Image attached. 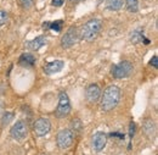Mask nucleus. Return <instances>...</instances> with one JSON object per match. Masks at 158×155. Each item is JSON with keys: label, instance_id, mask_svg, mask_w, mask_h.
Returning a JSON list of instances; mask_svg holds the SVG:
<instances>
[{"label": "nucleus", "instance_id": "obj_1", "mask_svg": "<svg viewBox=\"0 0 158 155\" xmlns=\"http://www.w3.org/2000/svg\"><path fill=\"white\" fill-rule=\"evenodd\" d=\"M120 97H122V92H120V88L118 86H108L105 92H103V95L101 98V104H100V108L102 111H111L113 110L114 108H117V105L120 101Z\"/></svg>", "mask_w": 158, "mask_h": 155}, {"label": "nucleus", "instance_id": "obj_2", "mask_svg": "<svg viewBox=\"0 0 158 155\" xmlns=\"http://www.w3.org/2000/svg\"><path fill=\"white\" fill-rule=\"evenodd\" d=\"M101 29H102V22L99 19L90 20L81 28V38L86 42H93L98 38Z\"/></svg>", "mask_w": 158, "mask_h": 155}, {"label": "nucleus", "instance_id": "obj_3", "mask_svg": "<svg viewBox=\"0 0 158 155\" xmlns=\"http://www.w3.org/2000/svg\"><path fill=\"white\" fill-rule=\"evenodd\" d=\"M133 64L129 61H120L119 64L114 65L111 70V75L116 79H123V78L129 77L133 73Z\"/></svg>", "mask_w": 158, "mask_h": 155}, {"label": "nucleus", "instance_id": "obj_4", "mask_svg": "<svg viewBox=\"0 0 158 155\" xmlns=\"http://www.w3.org/2000/svg\"><path fill=\"white\" fill-rule=\"evenodd\" d=\"M72 110V106H71V101H69V98L67 95L66 92H61L59 95V105L55 110V116L62 118V117H66L67 115H69Z\"/></svg>", "mask_w": 158, "mask_h": 155}, {"label": "nucleus", "instance_id": "obj_5", "mask_svg": "<svg viewBox=\"0 0 158 155\" xmlns=\"http://www.w3.org/2000/svg\"><path fill=\"white\" fill-rule=\"evenodd\" d=\"M74 138L76 135L69 130V128H66V130H62L60 131L56 136V143H57V147L62 150H66L68 149L73 142H74Z\"/></svg>", "mask_w": 158, "mask_h": 155}, {"label": "nucleus", "instance_id": "obj_6", "mask_svg": "<svg viewBox=\"0 0 158 155\" xmlns=\"http://www.w3.org/2000/svg\"><path fill=\"white\" fill-rule=\"evenodd\" d=\"M28 135V128H27V123L23 120L16 121V123L11 127L10 130V136L12 137V139L15 140H23Z\"/></svg>", "mask_w": 158, "mask_h": 155}, {"label": "nucleus", "instance_id": "obj_7", "mask_svg": "<svg viewBox=\"0 0 158 155\" xmlns=\"http://www.w3.org/2000/svg\"><path fill=\"white\" fill-rule=\"evenodd\" d=\"M78 39V32H77V27L76 26H71L67 32L63 34V37L61 39V46L63 49H68L71 46H73L76 44Z\"/></svg>", "mask_w": 158, "mask_h": 155}, {"label": "nucleus", "instance_id": "obj_8", "mask_svg": "<svg viewBox=\"0 0 158 155\" xmlns=\"http://www.w3.org/2000/svg\"><path fill=\"white\" fill-rule=\"evenodd\" d=\"M33 131L38 137H44L51 131V122L45 117H40L33 123Z\"/></svg>", "mask_w": 158, "mask_h": 155}, {"label": "nucleus", "instance_id": "obj_9", "mask_svg": "<svg viewBox=\"0 0 158 155\" xmlns=\"http://www.w3.org/2000/svg\"><path fill=\"white\" fill-rule=\"evenodd\" d=\"M107 135L103 132H96L93 138H91V145H93V150L99 153L101 150H103V148L107 144Z\"/></svg>", "mask_w": 158, "mask_h": 155}, {"label": "nucleus", "instance_id": "obj_10", "mask_svg": "<svg viewBox=\"0 0 158 155\" xmlns=\"http://www.w3.org/2000/svg\"><path fill=\"white\" fill-rule=\"evenodd\" d=\"M85 95H86V99H88L89 103H96V101H99L100 98H101V89H100L99 84H96V83L90 84L86 88Z\"/></svg>", "mask_w": 158, "mask_h": 155}, {"label": "nucleus", "instance_id": "obj_11", "mask_svg": "<svg viewBox=\"0 0 158 155\" xmlns=\"http://www.w3.org/2000/svg\"><path fill=\"white\" fill-rule=\"evenodd\" d=\"M63 66H64V62L62 60H55L44 66V72L45 75H55V73H59L60 71H62Z\"/></svg>", "mask_w": 158, "mask_h": 155}, {"label": "nucleus", "instance_id": "obj_12", "mask_svg": "<svg viewBox=\"0 0 158 155\" xmlns=\"http://www.w3.org/2000/svg\"><path fill=\"white\" fill-rule=\"evenodd\" d=\"M45 44H46V38L44 36H39L37 38L27 42L26 43V48L29 49V50H32V51H37V50H39L40 48L43 45H45Z\"/></svg>", "mask_w": 158, "mask_h": 155}, {"label": "nucleus", "instance_id": "obj_13", "mask_svg": "<svg viewBox=\"0 0 158 155\" xmlns=\"http://www.w3.org/2000/svg\"><path fill=\"white\" fill-rule=\"evenodd\" d=\"M35 62H37V59L32 53H24L19 59V64L23 67H33Z\"/></svg>", "mask_w": 158, "mask_h": 155}, {"label": "nucleus", "instance_id": "obj_14", "mask_svg": "<svg viewBox=\"0 0 158 155\" xmlns=\"http://www.w3.org/2000/svg\"><path fill=\"white\" fill-rule=\"evenodd\" d=\"M142 130L145 132V135L148 137H152L156 132V123L152 121V120H146L143 122V126H142Z\"/></svg>", "mask_w": 158, "mask_h": 155}, {"label": "nucleus", "instance_id": "obj_15", "mask_svg": "<svg viewBox=\"0 0 158 155\" xmlns=\"http://www.w3.org/2000/svg\"><path fill=\"white\" fill-rule=\"evenodd\" d=\"M123 0H107V9L111 11H119L123 7Z\"/></svg>", "mask_w": 158, "mask_h": 155}, {"label": "nucleus", "instance_id": "obj_16", "mask_svg": "<svg viewBox=\"0 0 158 155\" xmlns=\"http://www.w3.org/2000/svg\"><path fill=\"white\" fill-rule=\"evenodd\" d=\"M81 128H83V125H81V121L78 120V118H76V120H73L72 122H71V131L74 133V135H77V133H80L81 132Z\"/></svg>", "mask_w": 158, "mask_h": 155}, {"label": "nucleus", "instance_id": "obj_17", "mask_svg": "<svg viewBox=\"0 0 158 155\" xmlns=\"http://www.w3.org/2000/svg\"><path fill=\"white\" fill-rule=\"evenodd\" d=\"M127 9L129 12H138L139 1L138 0H127Z\"/></svg>", "mask_w": 158, "mask_h": 155}, {"label": "nucleus", "instance_id": "obj_18", "mask_svg": "<svg viewBox=\"0 0 158 155\" xmlns=\"http://www.w3.org/2000/svg\"><path fill=\"white\" fill-rule=\"evenodd\" d=\"M14 113H5L2 117H1V126L2 127H5V126H7L12 120H14Z\"/></svg>", "mask_w": 158, "mask_h": 155}, {"label": "nucleus", "instance_id": "obj_19", "mask_svg": "<svg viewBox=\"0 0 158 155\" xmlns=\"http://www.w3.org/2000/svg\"><path fill=\"white\" fill-rule=\"evenodd\" d=\"M145 37L142 36V33H141V31L140 29H136L133 34H131V37H130V40L133 42V43H139V42H143L145 40Z\"/></svg>", "mask_w": 158, "mask_h": 155}, {"label": "nucleus", "instance_id": "obj_20", "mask_svg": "<svg viewBox=\"0 0 158 155\" xmlns=\"http://www.w3.org/2000/svg\"><path fill=\"white\" fill-rule=\"evenodd\" d=\"M62 26H63V21L62 20L55 21V22H50V29H52L55 32H61Z\"/></svg>", "mask_w": 158, "mask_h": 155}, {"label": "nucleus", "instance_id": "obj_21", "mask_svg": "<svg viewBox=\"0 0 158 155\" xmlns=\"http://www.w3.org/2000/svg\"><path fill=\"white\" fill-rule=\"evenodd\" d=\"M7 19H9L7 12H6V11H4V10H0V26H4V24L6 23Z\"/></svg>", "mask_w": 158, "mask_h": 155}, {"label": "nucleus", "instance_id": "obj_22", "mask_svg": "<svg viewBox=\"0 0 158 155\" xmlns=\"http://www.w3.org/2000/svg\"><path fill=\"white\" fill-rule=\"evenodd\" d=\"M20 4L23 9H29L33 5V0H20Z\"/></svg>", "mask_w": 158, "mask_h": 155}, {"label": "nucleus", "instance_id": "obj_23", "mask_svg": "<svg viewBox=\"0 0 158 155\" xmlns=\"http://www.w3.org/2000/svg\"><path fill=\"white\" fill-rule=\"evenodd\" d=\"M134 133H135V123L131 121L130 125H129V138H130V142H131V139L134 137Z\"/></svg>", "mask_w": 158, "mask_h": 155}, {"label": "nucleus", "instance_id": "obj_24", "mask_svg": "<svg viewBox=\"0 0 158 155\" xmlns=\"http://www.w3.org/2000/svg\"><path fill=\"white\" fill-rule=\"evenodd\" d=\"M63 4H64V0H52V1H51V5L55 6V7H60V6H62Z\"/></svg>", "mask_w": 158, "mask_h": 155}, {"label": "nucleus", "instance_id": "obj_25", "mask_svg": "<svg viewBox=\"0 0 158 155\" xmlns=\"http://www.w3.org/2000/svg\"><path fill=\"white\" fill-rule=\"evenodd\" d=\"M150 65H151V66H153L155 69H157V67H158V58L156 56V55H155L153 58L150 60Z\"/></svg>", "mask_w": 158, "mask_h": 155}, {"label": "nucleus", "instance_id": "obj_26", "mask_svg": "<svg viewBox=\"0 0 158 155\" xmlns=\"http://www.w3.org/2000/svg\"><path fill=\"white\" fill-rule=\"evenodd\" d=\"M43 28L44 29H50V22H44L43 23Z\"/></svg>", "mask_w": 158, "mask_h": 155}, {"label": "nucleus", "instance_id": "obj_27", "mask_svg": "<svg viewBox=\"0 0 158 155\" xmlns=\"http://www.w3.org/2000/svg\"><path fill=\"white\" fill-rule=\"evenodd\" d=\"M2 109H4V103H2L1 100H0V113L2 111Z\"/></svg>", "mask_w": 158, "mask_h": 155}, {"label": "nucleus", "instance_id": "obj_28", "mask_svg": "<svg viewBox=\"0 0 158 155\" xmlns=\"http://www.w3.org/2000/svg\"><path fill=\"white\" fill-rule=\"evenodd\" d=\"M78 1H80V0H78Z\"/></svg>", "mask_w": 158, "mask_h": 155}]
</instances>
